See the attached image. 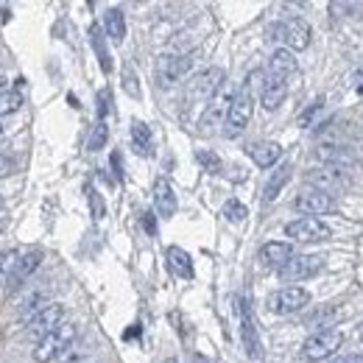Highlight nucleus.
Wrapping results in <instances>:
<instances>
[{
    "label": "nucleus",
    "mask_w": 363,
    "mask_h": 363,
    "mask_svg": "<svg viewBox=\"0 0 363 363\" xmlns=\"http://www.w3.org/2000/svg\"><path fill=\"white\" fill-rule=\"evenodd\" d=\"M76 335H79V327H76V324H73V322H62L53 333H48V335L39 338V344H37V349H34V360H37V363H48V360L64 355V352L70 349V344L76 341Z\"/></svg>",
    "instance_id": "1"
},
{
    "label": "nucleus",
    "mask_w": 363,
    "mask_h": 363,
    "mask_svg": "<svg viewBox=\"0 0 363 363\" xmlns=\"http://www.w3.org/2000/svg\"><path fill=\"white\" fill-rule=\"evenodd\" d=\"M268 37L277 39L285 50H305L310 45V26L302 20V17H288V20H279L268 28Z\"/></svg>",
    "instance_id": "2"
},
{
    "label": "nucleus",
    "mask_w": 363,
    "mask_h": 363,
    "mask_svg": "<svg viewBox=\"0 0 363 363\" xmlns=\"http://www.w3.org/2000/svg\"><path fill=\"white\" fill-rule=\"evenodd\" d=\"M227 79V73L221 67H204L201 73H196V76L187 82V104H207L215 98V93L221 90Z\"/></svg>",
    "instance_id": "3"
},
{
    "label": "nucleus",
    "mask_w": 363,
    "mask_h": 363,
    "mask_svg": "<svg viewBox=\"0 0 363 363\" xmlns=\"http://www.w3.org/2000/svg\"><path fill=\"white\" fill-rule=\"evenodd\" d=\"M252 112H254V98H252V87L249 84H243L235 95H232V101H230V109H227V129H224V137H238L246 126H249V120H252Z\"/></svg>",
    "instance_id": "4"
},
{
    "label": "nucleus",
    "mask_w": 363,
    "mask_h": 363,
    "mask_svg": "<svg viewBox=\"0 0 363 363\" xmlns=\"http://www.w3.org/2000/svg\"><path fill=\"white\" fill-rule=\"evenodd\" d=\"M62 316H64V308H62L59 302H45L42 308L26 313L20 322H23V327H26L28 335H39V338H42V335L53 333V330L62 324Z\"/></svg>",
    "instance_id": "5"
},
{
    "label": "nucleus",
    "mask_w": 363,
    "mask_h": 363,
    "mask_svg": "<svg viewBox=\"0 0 363 363\" xmlns=\"http://www.w3.org/2000/svg\"><path fill=\"white\" fill-rule=\"evenodd\" d=\"M310 305V294L299 285H288V288H279L268 297V310L271 313H279V316H288V313H299L302 308Z\"/></svg>",
    "instance_id": "6"
},
{
    "label": "nucleus",
    "mask_w": 363,
    "mask_h": 363,
    "mask_svg": "<svg viewBox=\"0 0 363 363\" xmlns=\"http://www.w3.org/2000/svg\"><path fill=\"white\" fill-rule=\"evenodd\" d=\"M344 344V335L338 330H319L302 344V357L305 360H327L333 357Z\"/></svg>",
    "instance_id": "7"
},
{
    "label": "nucleus",
    "mask_w": 363,
    "mask_h": 363,
    "mask_svg": "<svg viewBox=\"0 0 363 363\" xmlns=\"http://www.w3.org/2000/svg\"><path fill=\"white\" fill-rule=\"evenodd\" d=\"M285 235L299 241V243H319V241H327L333 235V230L322 218H299V221H290L285 227Z\"/></svg>",
    "instance_id": "8"
},
{
    "label": "nucleus",
    "mask_w": 363,
    "mask_h": 363,
    "mask_svg": "<svg viewBox=\"0 0 363 363\" xmlns=\"http://www.w3.org/2000/svg\"><path fill=\"white\" fill-rule=\"evenodd\" d=\"M322 268H324V257L322 254H294L279 268V277L288 279V282H299V279L316 277Z\"/></svg>",
    "instance_id": "9"
},
{
    "label": "nucleus",
    "mask_w": 363,
    "mask_h": 363,
    "mask_svg": "<svg viewBox=\"0 0 363 363\" xmlns=\"http://www.w3.org/2000/svg\"><path fill=\"white\" fill-rule=\"evenodd\" d=\"M308 182H310L316 190H322V193L330 196V193L346 187V182H349V171H344V168H333V165H324V168L310 171V174H308Z\"/></svg>",
    "instance_id": "10"
},
{
    "label": "nucleus",
    "mask_w": 363,
    "mask_h": 363,
    "mask_svg": "<svg viewBox=\"0 0 363 363\" xmlns=\"http://www.w3.org/2000/svg\"><path fill=\"white\" fill-rule=\"evenodd\" d=\"M190 64H193L190 56H174V53L160 56V59H157V79H160V84H162V87H171L174 82H179L185 73L190 70Z\"/></svg>",
    "instance_id": "11"
},
{
    "label": "nucleus",
    "mask_w": 363,
    "mask_h": 363,
    "mask_svg": "<svg viewBox=\"0 0 363 363\" xmlns=\"http://www.w3.org/2000/svg\"><path fill=\"white\" fill-rule=\"evenodd\" d=\"M297 210L299 212H305L308 218H316V215H327V212H333L335 210V198L333 196H327V193H322V190H305V193H299L297 196Z\"/></svg>",
    "instance_id": "12"
},
{
    "label": "nucleus",
    "mask_w": 363,
    "mask_h": 363,
    "mask_svg": "<svg viewBox=\"0 0 363 363\" xmlns=\"http://www.w3.org/2000/svg\"><path fill=\"white\" fill-rule=\"evenodd\" d=\"M241 341H243V349L249 352V357H254V360L263 357V344H260V335H257V327L252 319V308L246 299L241 302Z\"/></svg>",
    "instance_id": "13"
},
{
    "label": "nucleus",
    "mask_w": 363,
    "mask_h": 363,
    "mask_svg": "<svg viewBox=\"0 0 363 363\" xmlns=\"http://www.w3.org/2000/svg\"><path fill=\"white\" fill-rule=\"evenodd\" d=\"M39 260H42V252H23L20 257H17V263H15V268H12V274H9V279H6V288H9V294L12 290H17L37 268H39Z\"/></svg>",
    "instance_id": "14"
},
{
    "label": "nucleus",
    "mask_w": 363,
    "mask_h": 363,
    "mask_svg": "<svg viewBox=\"0 0 363 363\" xmlns=\"http://www.w3.org/2000/svg\"><path fill=\"white\" fill-rule=\"evenodd\" d=\"M290 257H294V246L282 243V241H271V243H266V246L260 249V263L268 266V268H277V271H279Z\"/></svg>",
    "instance_id": "15"
},
{
    "label": "nucleus",
    "mask_w": 363,
    "mask_h": 363,
    "mask_svg": "<svg viewBox=\"0 0 363 363\" xmlns=\"http://www.w3.org/2000/svg\"><path fill=\"white\" fill-rule=\"evenodd\" d=\"M285 95H288V82L279 76H268L263 82V90H260V104H263V109L271 112L285 101Z\"/></svg>",
    "instance_id": "16"
},
{
    "label": "nucleus",
    "mask_w": 363,
    "mask_h": 363,
    "mask_svg": "<svg viewBox=\"0 0 363 363\" xmlns=\"http://www.w3.org/2000/svg\"><path fill=\"white\" fill-rule=\"evenodd\" d=\"M316 154H319V160H324V162L333 165V168H344V171H349V174H352V168H357L355 154H349L346 149H341V145H322Z\"/></svg>",
    "instance_id": "17"
},
{
    "label": "nucleus",
    "mask_w": 363,
    "mask_h": 363,
    "mask_svg": "<svg viewBox=\"0 0 363 363\" xmlns=\"http://www.w3.org/2000/svg\"><path fill=\"white\" fill-rule=\"evenodd\" d=\"M249 157L254 160L257 168H271L282 157V145L279 142H252L249 145Z\"/></svg>",
    "instance_id": "18"
},
{
    "label": "nucleus",
    "mask_w": 363,
    "mask_h": 363,
    "mask_svg": "<svg viewBox=\"0 0 363 363\" xmlns=\"http://www.w3.org/2000/svg\"><path fill=\"white\" fill-rule=\"evenodd\" d=\"M154 207H157V212L162 218H171L176 212L179 204H176V193H174L168 179H157V185H154Z\"/></svg>",
    "instance_id": "19"
},
{
    "label": "nucleus",
    "mask_w": 363,
    "mask_h": 363,
    "mask_svg": "<svg viewBox=\"0 0 363 363\" xmlns=\"http://www.w3.org/2000/svg\"><path fill=\"white\" fill-rule=\"evenodd\" d=\"M297 70V59L290 50L285 48H277L268 59V76H279V79H288V73H294Z\"/></svg>",
    "instance_id": "20"
},
{
    "label": "nucleus",
    "mask_w": 363,
    "mask_h": 363,
    "mask_svg": "<svg viewBox=\"0 0 363 363\" xmlns=\"http://www.w3.org/2000/svg\"><path fill=\"white\" fill-rule=\"evenodd\" d=\"M165 257H168V266H171V271H174L176 277H182V279H190V277H193V260H190V254H187L185 249L171 246V249L165 252Z\"/></svg>",
    "instance_id": "21"
},
{
    "label": "nucleus",
    "mask_w": 363,
    "mask_h": 363,
    "mask_svg": "<svg viewBox=\"0 0 363 363\" xmlns=\"http://www.w3.org/2000/svg\"><path fill=\"white\" fill-rule=\"evenodd\" d=\"M131 142H134V151L149 157L151 154V145H154V137H151V129L145 126L142 120H131Z\"/></svg>",
    "instance_id": "22"
},
{
    "label": "nucleus",
    "mask_w": 363,
    "mask_h": 363,
    "mask_svg": "<svg viewBox=\"0 0 363 363\" xmlns=\"http://www.w3.org/2000/svg\"><path fill=\"white\" fill-rule=\"evenodd\" d=\"M104 31H106V37L112 42H123L126 39V17H123L120 9H109L104 15Z\"/></svg>",
    "instance_id": "23"
},
{
    "label": "nucleus",
    "mask_w": 363,
    "mask_h": 363,
    "mask_svg": "<svg viewBox=\"0 0 363 363\" xmlns=\"http://www.w3.org/2000/svg\"><path fill=\"white\" fill-rule=\"evenodd\" d=\"M290 171H294V168L285 162V165H279V168L271 174V179H268V185H266V193H263V201H266V204H271V201L279 196V190H282V187L288 185V179H290Z\"/></svg>",
    "instance_id": "24"
},
{
    "label": "nucleus",
    "mask_w": 363,
    "mask_h": 363,
    "mask_svg": "<svg viewBox=\"0 0 363 363\" xmlns=\"http://www.w3.org/2000/svg\"><path fill=\"white\" fill-rule=\"evenodd\" d=\"M230 101L232 98H212V104L207 106V112H204V118H201V126H218L224 118H227V109H230Z\"/></svg>",
    "instance_id": "25"
},
{
    "label": "nucleus",
    "mask_w": 363,
    "mask_h": 363,
    "mask_svg": "<svg viewBox=\"0 0 363 363\" xmlns=\"http://www.w3.org/2000/svg\"><path fill=\"white\" fill-rule=\"evenodd\" d=\"M20 104H23L20 90H3V93H0V118H3V115H12Z\"/></svg>",
    "instance_id": "26"
},
{
    "label": "nucleus",
    "mask_w": 363,
    "mask_h": 363,
    "mask_svg": "<svg viewBox=\"0 0 363 363\" xmlns=\"http://www.w3.org/2000/svg\"><path fill=\"white\" fill-rule=\"evenodd\" d=\"M93 48H95V53H98V62H101L104 73H109V70H112V59H109V50H106V45H104V37H101L98 28H93Z\"/></svg>",
    "instance_id": "27"
},
{
    "label": "nucleus",
    "mask_w": 363,
    "mask_h": 363,
    "mask_svg": "<svg viewBox=\"0 0 363 363\" xmlns=\"http://www.w3.org/2000/svg\"><path fill=\"white\" fill-rule=\"evenodd\" d=\"M335 316H338L335 308H322V310H316V313L308 316V327H333Z\"/></svg>",
    "instance_id": "28"
},
{
    "label": "nucleus",
    "mask_w": 363,
    "mask_h": 363,
    "mask_svg": "<svg viewBox=\"0 0 363 363\" xmlns=\"http://www.w3.org/2000/svg\"><path fill=\"white\" fill-rule=\"evenodd\" d=\"M17 257H20V252H15V249L0 252V282H6V279H9V274H12L15 263H17Z\"/></svg>",
    "instance_id": "29"
},
{
    "label": "nucleus",
    "mask_w": 363,
    "mask_h": 363,
    "mask_svg": "<svg viewBox=\"0 0 363 363\" xmlns=\"http://www.w3.org/2000/svg\"><path fill=\"white\" fill-rule=\"evenodd\" d=\"M123 87H126V93H129L131 98H140L137 73H134V67H131V64H126V67H123Z\"/></svg>",
    "instance_id": "30"
},
{
    "label": "nucleus",
    "mask_w": 363,
    "mask_h": 363,
    "mask_svg": "<svg viewBox=\"0 0 363 363\" xmlns=\"http://www.w3.org/2000/svg\"><path fill=\"white\" fill-rule=\"evenodd\" d=\"M106 134H109V131H106V123H104V120H98V126L93 129L90 140H87V149H90V151H98L101 145L106 142Z\"/></svg>",
    "instance_id": "31"
},
{
    "label": "nucleus",
    "mask_w": 363,
    "mask_h": 363,
    "mask_svg": "<svg viewBox=\"0 0 363 363\" xmlns=\"http://www.w3.org/2000/svg\"><path fill=\"white\" fill-rule=\"evenodd\" d=\"M224 215L230 218V221H235V224H241L243 218H246V207L241 204V201H235V198H230L227 204H224Z\"/></svg>",
    "instance_id": "32"
},
{
    "label": "nucleus",
    "mask_w": 363,
    "mask_h": 363,
    "mask_svg": "<svg viewBox=\"0 0 363 363\" xmlns=\"http://www.w3.org/2000/svg\"><path fill=\"white\" fill-rule=\"evenodd\" d=\"M109 104H112V93H109V90H104V93L98 95V120H104V118H106Z\"/></svg>",
    "instance_id": "33"
},
{
    "label": "nucleus",
    "mask_w": 363,
    "mask_h": 363,
    "mask_svg": "<svg viewBox=\"0 0 363 363\" xmlns=\"http://www.w3.org/2000/svg\"><path fill=\"white\" fill-rule=\"evenodd\" d=\"M87 193H90V201H93V218H95V221H98V218H104V201L98 198V193H95L93 187H90Z\"/></svg>",
    "instance_id": "34"
},
{
    "label": "nucleus",
    "mask_w": 363,
    "mask_h": 363,
    "mask_svg": "<svg viewBox=\"0 0 363 363\" xmlns=\"http://www.w3.org/2000/svg\"><path fill=\"white\" fill-rule=\"evenodd\" d=\"M15 171V160L6 157V154H0V176H9Z\"/></svg>",
    "instance_id": "35"
},
{
    "label": "nucleus",
    "mask_w": 363,
    "mask_h": 363,
    "mask_svg": "<svg viewBox=\"0 0 363 363\" xmlns=\"http://www.w3.org/2000/svg\"><path fill=\"white\" fill-rule=\"evenodd\" d=\"M198 160H201V162H204L210 171H215L218 165H221V162H218V157H215V154H207V151H198Z\"/></svg>",
    "instance_id": "36"
},
{
    "label": "nucleus",
    "mask_w": 363,
    "mask_h": 363,
    "mask_svg": "<svg viewBox=\"0 0 363 363\" xmlns=\"http://www.w3.org/2000/svg\"><path fill=\"white\" fill-rule=\"evenodd\" d=\"M330 363H363V352H352V355H341V357H335V360H330Z\"/></svg>",
    "instance_id": "37"
},
{
    "label": "nucleus",
    "mask_w": 363,
    "mask_h": 363,
    "mask_svg": "<svg viewBox=\"0 0 363 363\" xmlns=\"http://www.w3.org/2000/svg\"><path fill=\"white\" fill-rule=\"evenodd\" d=\"M142 227L149 230V235H157V221H154V212H145V215H142Z\"/></svg>",
    "instance_id": "38"
},
{
    "label": "nucleus",
    "mask_w": 363,
    "mask_h": 363,
    "mask_svg": "<svg viewBox=\"0 0 363 363\" xmlns=\"http://www.w3.org/2000/svg\"><path fill=\"white\" fill-rule=\"evenodd\" d=\"M3 90H6V79H3V76H0V93H3Z\"/></svg>",
    "instance_id": "39"
},
{
    "label": "nucleus",
    "mask_w": 363,
    "mask_h": 363,
    "mask_svg": "<svg viewBox=\"0 0 363 363\" xmlns=\"http://www.w3.org/2000/svg\"><path fill=\"white\" fill-rule=\"evenodd\" d=\"M165 363H176V357H168V360H165Z\"/></svg>",
    "instance_id": "40"
},
{
    "label": "nucleus",
    "mask_w": 363,
    "mask_h": 363,
    "mask_svg": "<svg viewBox=\"0 0 363 363\" xmlns=\"http://www.w3.org/2000/svg\"><path fill=\"white\" fill-rule=\"evenodd\" d=\"M360 338H363V324H360Z\"/></svg>",
    "instance_id": "41"
},
{
    "label": "nucleus",
    "mask_w": 363,
    "mask_h": 363,
    "mask_svg": "<svg viewBox=\"0 0 363 363\" xmlns=\"http://www.w3.org/2000/svg\"><path fill=\"white\" fill-rule=\"evenodd\" d=\"M360 93H363V87H360Z\"/></svg>",
    "instance_id": "42"
}]
</instances>
